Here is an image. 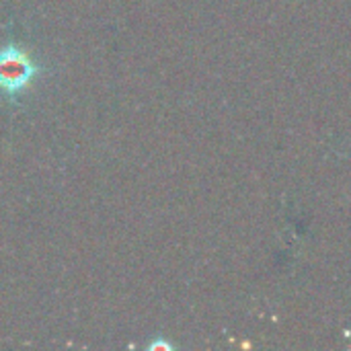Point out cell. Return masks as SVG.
Segmentation results:
<instances>
[{"label":"cell","mask_w":351,"mask_h":351,"mask_svg":"<svg viewBox=\"0 0 351 351\" xmlns=\"http://www.w3.org/2000/svg\"><path fill=\"white\" fill-rule=\"evenodd\" d=\"M37 76L39 66L27 51L16 45H6L0 49V90L6 97L16 99Z\"/></svg>","instance_id":"1"}]
</instances>
